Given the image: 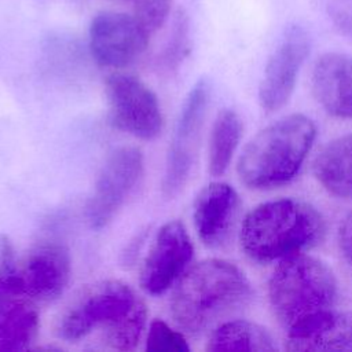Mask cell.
<instances>
[{
  "mask_svg": "<svg viewBox=\"0 0 352 352\" xmlns=\"http://www.w3.org/2000/svg\"><path fill=\"white\" fill-rule=\"evenodd\" d=\"M252 285L243 271L223 258H206L175 283L169 314L179 329L199 334L243 308L252 298Z\"/></svg>",
  "mask_w": 352,
  "mask_h": 352,
  "instance_id": "obj_1",
  "label": "cell"
},
{
  "mask_svg": "<svg viewBox=\"0 0 352 352\" xmlns=\"http://www.w3.org/2000/svg\"><path fill=\"white\" fill-rule=\"evenodd\" d=\"M326 235V221L311 204L278 198L258 204L242 220L239 243L254 263L280 261L318 246Z\"/></svg>",
  "mask_w": 352,
  "mask_h": 352,
  "instance_id": "obj_2",
  "label": "cell"
},
{
  "mask_svg": "<svg viewBox=\"0 0 352 352\" xmlns=\"http://www.w3.org/2000/svg\"><path fill=\"white\" fill-rule=\"evenodd\" d=\"M316 139V125L293 113L258 131L243 147L236 173L252 190H272L290 183L301 170Z\"/></svg>",
  "mask_w": 352,
  "mask_h": 352,
  "instance_id": "obj_3",
  "label": "cell"
},
{
  "mask_svg": "<svg viewBox=\"0 0 352 352\" xmlns=\"http://www.w3.org/2000/svg\"><path fill=\"white\" fill-rule=\"evenodd\" d=\"M337 294L333 271L305 253L278 261L268 280L271 311L286 333L334 309Z\"/></svg>",
  "mask_w": 352,
  "mask_h": 352,
  "instance_id": "obj_4",
  "label": "cell"
},
{
  "mask_svg": "<svg viewBox=\"0 0 352 352\" xmlns=\"http://www.w3.org/2000/svg\"><path fill=\"white\" fill-rule=\"evenodd\" d=\"M139 300L133 289L122 280L95 282L84 287L63 309L56 320L55 334L65 341H78L121 319Z\"/></svg>",
  "mask_w": 352,
  "mask_h": 352,
  "instance_id": "obj_5",
  "label": "cell"
},
{
  "mask_svg": "<svg viewBox=\"0 0 352 352\" xmlns=\"http://www.w3.org/2000/svg\"><path fill=\"white\" fill-rule=\"evenodd\" d=\"M110 124L142 140H153L162 132L164 116L157 95L139 77L113 73L104 84Z\"/></svg>",
  "mask_w": 352,
  "mask_h": 352,
  "instance_id": "obj_6",
  "label": "cell"
},
{
  "mask_svg": "<svg viewBox=\"0 0 352 352\" xmlns=\"http://www.w3.org/2000/svg\"><path fill=\"white\" fill-rule=\"evenodd\" d=\"M210 87L201 78L190 89L179 118L176 121L173 138L169 144L165 172L162 177V194L168 198L175 197L184 187L191 173L201 132L209 104Z\"/></svg>",
  "mask_w": 352,
  "mask_h": 352,
  "instance_id": "obj_7",
  "label": "cell"
},
{
  "mask_svg": "<svg viewBox=\"0 0 352 352\" xmlns=\"http://www.w3.org/2000/svg\"><path fill=\"white\" fill-rule=\"evenodd\" d=\"M143 169V153L138 147L122 146L109 154L87 205V219L94 230L114 219L142 179Z\"/></svg>",
  "mask_w": 352,
  "mask_h": 352,
  "instance_id": "obj_8",
  "label": "cell"
},
{
  "mask_svg": "<svg viewBox=\"0 0 352 352\" xmlns=\"http://www.w3.org/2000/svg\"><path fill=\"white\" fill-rule=\"evenodd\" d=\"M194 245L184 224L169 220L157 231L139 271V285L150 296L166 293L190 268Z\"/></svg>",
  "mask_w": 352,
  "mask_h": 352,
  "instance_id": "obj_9",
  "label": "cell"
},
{
  "mask_svg": "<svg viewBox=\"0 0 352 352\" xmlns=\"http://www.w3.org/2000/svg\"><path fill=\"white\" fill-rule=\"evenodd\" d=\"M150 33L129 14L102 11L89 25V51L95 62L104 67H125L148 47Z\"/></svg>",
  "mask_w": 352,
  "mask_h": 352,
  "instance_id": "obj_10",
  "label": "cell"
},
{
  "mask_svg": "<svg viewBox=\"0 0 352 352\" xmlns=\"http://www.w3.org/2000/svg\"><path fill=\"white\" fill-rule=\"evenodd\" d=\"M309 48V36L302 26L292 25L283 32L265 63L258 85V102L263 110L274 113L289 102Z\"/></svg>",
  "mask_w": 352,
  "mask_h": 352,
  "instance_id": "obj_11",
  "label": "cell"
},
{
  "mask_svg": "<svg viewBox=\"0 0 352 352\" xmlns=\"http://www.w3.org/2000/svg\"><path fill=\"white\" fill-rule=\"evenodd\" d=\"M70 263L69 250L62 243L36 245L16 265L22 292L38 304L56 300L69 285Z\"/></svg>",
  "mask_w": 352,
  "mask_h": 352,
  "instance_id": "obj_12",
  "label": "cell"
},
{
  "mask_svg": "<svg viewBox=\"0 0 352 352\" xmlns=\"http://www.w3.org/2000/svg\"><path fill=\"white\" fill-rule=\"evenodd\" d=\"M241 213V198L235 188L223 182L206 184L195 197L192 220L199 241L212 249L231 238Z\"/></svg>",
  "mask_w": 352,
  "mask_h": 352,
  "instance_id": "obj_13",
  "label": "cell"
},
{
  "mask_svg": "<svg viewBox=\"0 0 352 352\" xmlns=\"http://www.w3.org/2000/svg\"><path fill=\"white\" fill-rule=\"evenodd\" d=\"M311 91L329 116L352 120V56L327 52L318 58L311 74Z\"/></svg>",
  "mask_w": 352,
  "mask_h": 352,
  "instance_id": "obj_14",
  "label": "cell"
},
{
  "mask_svg": "<svg viewBox=\"0 0 352 352\" xmlns=\"http://www.w3.org/2000/svg\"><path fill=\"white\" fill-rule=\"evenodd\" d=\"M287 351H352V311L330 309L287 331Z\"/></svg>",
  "mask_w": 352,
  "mask_h": 352,
  "instance_id": "obj_15",
  "label": "cell"
},
{
  "mask_svg": "<svg viewBox=\"0 0 352 352\" xmlns=\"http://www.w3.org/2000/svg\"><path fill=\"white\" fill-rule=\"evenodd\" d=\"M40 315L37 302L21 290L0 297V351H25L37 338Z\"/></svg>",
  "mask_w": 352,
  "mask_h": 352,
  "instance_id": "obj_16",
  "label": "cell"
},
{
  "mask_svg": "<svg viewBox=\"0 0 352 352\" xmlns=\"http://www.w3.org/2000/svg\"><path fill=\"white\" fill-rule=\"evenodd\" d=\"M312 172L329 194L352 199V132L323 146L314 160Z\"/></svg>",
  "mask_w": 352,
  "mask_h": 352,
  "instance_id": "obj_17",
  "label": "cell"
},
{
  "mask_svg": "<svg viewBox=\"0 0 352 352\" xmlns=\"http://www.w3.org/2000/svg\"><path fill=\"white\" fill-rule=\"evenodd\" d=\"M278 346L265 327L245 319L226 320L210 333L206 351L267 352Z\"/></svg>",
  "mask_w": 352,
  "mask_h": 352,
  "instance_id": "obj_18",
  "label": "cell"
},
{
  "mask_svg": "<svg viewBox=\"0 0 352 352\" xmlns=\"http://www.w3.org/2000/svg\"><path fill=\"white\" fill-rule=\"evenodd\" d=\"M242 136V121L232 109H221L212 125L208 144V170L221 176L230 166Z\"/></svg>",
  "mask_w": 352,
  "mask_h": 352,
  "instance_id": "obj_19",
  "label": "cell"
},
{
  "mask_svg": "<svg viewBox=\"0 0 352 352\" xmlns=\"http://www.w3.org/2000/svg\"><path fill=\"white\" fill-rule=\"evenodd\" d=\"M147 324V307L140 298L138 304L121 319L100 331L103 344L120 352L133 351L142 340Z\"/></svg>",
  "mask_w": 352,
  "mask_h": 352,
  "instance_id": "obj_20",
  "label": "cell"
},
{
  "mask_svg": "<svg viewBox=\"0 0 352 352\" xmlns=\"http://www.w3.org/2000/svg\"><path fill=\"white\" fill-rule=\"evenodd\" d=\"M147 352H188L190 345L183 333L172 329L162 319H154L148 324L146 337Z\"/></svg>",
  "mask_w": 352,
  "mask_h": 352,
  "instance_id": "obj_21",
  "label": "cell"
},
{
  "mask_svg": "<svg viewBox=\"0 0 352 352\" xmlns=\"http://www.w3.org/2000/svg\"><path fill=\"white\" fill-rule=\"evenodd\" d=\"M172 0H133V16L153 34L157 32L170 14Z\"/></svg>",
  "mask_w": 352,
  "mask_h": 352,
  "instance_id": "obj_22",
  "label": "cell"
},
{
  "mask_svg": "<svg viewBox=\"0 0 352 352\" xmlns=\"http://www.w3.org/2000/svg\"><path fill=\"white\" fill-rule=\"evenodd\" d=\"M329 15L336 28L346 37L352 38V4L348 3H331L329 7Z\"/></svg>",
  "mask_w": 352,
  "mask_h": 352,
  "instance_id": "obj_23",
  "label": "cell"
},
{
  "mask_svg": "<svg viewBox=\"0 0 352 352\" xmlns=\"http://www.w3.org/2000/svg\"><path fill=\"white\" fill-rule=\"evenodd\" d=\"M337 242L344 260L352 268V210H349L340 223Z\"/></svg>",
  "mask_w": 352,
  "mask_h": 352,
  "instance_id": "obj_24",
  "label": "cell"
}]
</instances>
